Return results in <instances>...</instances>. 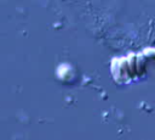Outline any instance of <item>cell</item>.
I'll list each match as a JSON object with an SVG mask.
<instances>
[{"instance_id": "1", "label": "cell", "mask_w": 155, "mask_h": 140, "mask_svg": "<svg viewBox=\"0 0 155 140\" xmlns=\"http://www.w3.org/2000/svg\"><path fill=\"white\" fill-rule=\"evenodd\" d=\"M111 74L115 82L117 83H126L131 80V74L127 65L126 57H117L111 61Z\"/></svg>"}, {"instance_id": "2", "label": "cell", "mask_w": 155, "mask_h": 140, "mask_svg": "<svg viewBox=\"0 0 155 140\" xmlns=\"http://www.w3.org/2000/svg\"><path fill=\"white\" fill-rule=\"evenodd\" d=\"M147 71H148L147 58L143 55V52H139V54H137V77L145 75Z\"/></svg>"}, {"instance_id": "3", "label": "cell", "mask_w": 155, "mask_h": 140, "mask_svg": "<svg viewBox=\"0 0 155 140\" xmlns=\"http://www.w3.org/2000/svg\"><path fill=\"white\" fill-rule=\"evenodd\" d=\"M127 60V65H128V69H130V74H131V79L137 78V54H128L126 56Z\"/></svg>"}, {"instance_id": "4", "label": "cell", "mask_w": 155, "mask_h": 140, "mask_svg": "<svg viewBox=\"0 0 155 140\" xmlns=\"http://www.w3.org/2000/svg\"><path fill=\"white\" fill-rule=\"evenodd\" d=\"M143 55L145 56L147 60L155 61V49L154 47H148V49L143 50Z\"/></svg>"}]
</instances>
